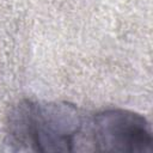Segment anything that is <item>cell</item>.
Instances as JSON below:
<instances>
[{
  "label": "cell",
  "instance_id": "obj_1",
  "mask_svg": "<svg viewBox=\"0 0 153 153\" xmlns=\"http://www.w3.org/2000/svg\"><path fill=\"white\" fill-rule=\"evenodd\" d=\"M87 115L68 102L23 99L5 122L10 152H81Z\"/></svg>",
  "mask_w": 153,
  "mask_h": 153
},
{
  "label": "cell",
  "instance_id": "obj_2",
  "mask_svg": "<svg viewBox=\"0 0 153 153\" xmlns=\"http://www.w3.org/2000/svg\"><path fill=\"white\" fill-rule=\"evenodd\" d=\"M153 131L147 118L133 110L108 108L87 115L82 152L151 153Z\"/></svg>",
  "mask_w": 153,
  "mask_h": 153
}]
</instances>
